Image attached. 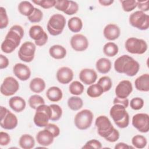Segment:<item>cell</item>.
<instances>
[{
  "mask_svg": "<svg viewBox=\"0 0 149 149\" xmlns=\"http://www.w3.org/2000/svg\"><path fill=\"white\" fill-rule=\"evenodd\" d=\"M98 2L102 6H108L112 5L113 3V0H99Z\"/></svg>",
  "mask_w": 149,
  "mask_h": 149,
  "instance_id": "obj_54",
  "label": "cell"
},
{
  "mask_svg": "<svg viewBox=\"0 0 149 149\" xmlns=\"http://www.w3.org/2000/svg\"><path fill=\"white\" fill-rule=\"evenodd\" d=\"M24 34V31L23 27L17 24L12 26L1 44L2 51L6 54L13 52L20 45Z\"/></svg>",
  "mask_w": 149,
  "mask_h": 149,
  "instance_id": "obj_1",
  "label": "cell"
},
{
  "mask_svg": "<svg viewBox=\"0 0 149 149\" xmlns=\"http://www.w3.org/2000/svg\"><path fill=\"white\" fill-rule=\"evenodd\" d=\"M132 26L140 30H146L149 27V16L140 10H137L130 14L129 18Z\"/></svg>",
  "mask_w": 149,
  "mask_h": 149,
  "instance_id": "obj_8",
  "label": "cell"
},
{
  "mask_svg": "<svg viewBox=\"0 0 149 149\" xmlns=\"http://www.w3.org/2000/svg\"><path fill=\"white\" fill-rule=\"evenodd\" d=\"M126 51L132 54L141 55L144 54L148 48L146 41L141 38L130 37L125 43Z\"/></svg>",
  "mask_w": 149,
  "mask_h": 149,
  "instance_id": "obj_7",
  "label": "cell"
},
{
  "mask_svg": "<svg viewBox=\"0 0 149 149\" xmlns=\"http://www.w3.org/2000/svg\"><path fill=\"white\" fill-rule=\"evenodd\" d=\"M66 25V19L61 14H54L49 18L47 28L49 33L53 36L61 34Z\"/></svg>",
  "mask_w": 149,
  "mask_h": 149,
  "instance_id": "obj_4",
  "label": "cell"
},
{
  "mask_svg": "<svg viewBox=\"0 0 149 149\" xmlns=\"http://www.w3.org/2000/svg\"><path fill=\"white\" fill-rule=\"evenodd\" d=\"M84 90L83 84L79 81L72 82L69 86V91L70 94L74 95H81Z\"/></svg>",
  "mask_w": 149,
  "mask_h": 149,
  "instance_id": "obj_34",
  "label": "cell"
},
{
  "mask_svg": "<svg viewBox=\"0 0 149 149\" xmlns=\"http://www.w3.org/2000/svg\"><path fill=\"white\" fill-rule=\"evenodd\" d=\"M113 104H120L122 105L123 106L125 107V108H127L129 106V100L127 98H119L117 97H116L113 101Z\"/></svg>",
  "mask_w": 149,
  "mask_h": 149,
  "instance_id": "obj_51",
  "label": "cell"
},
{
  "mask_svg": "<svg viewBox=\"0 0 149 149\" xmlns=\"http://www.w3.org/2000/svg\"><path fill=\"white\" fill-rule=\"evenodd\" d=\"M67 104L71 110L76 111L83 107V101L81 98L77 96H72L68 98Z\"/></svg>",
  "mask_w": 149,
  "mask_h": 149,
  "instance_id": "obj_31",
  "label": "cell"
},
{
  "mask_svg": "<svg viewBox=\"0 0 149 149\" xmlns=\"http://www.w3.org/2000/svg\"><path fill=\"white\" fill-rule=\"evenodd\" d=\"M34 7L29 1H23L19 3L18 5V10L20 14L28 17L34 11Z\"/></svg>",
  "mask_w": 149,
  "mask_h": 149,
  "instance_id": "obj_30",
  "label": "cell"
},
{
  "mask_svg": "<svg viewBox=\"0 0 149 149\" xmlns=\"http://www.w3.org/2000/svg\"><path fill=\"white\" fill-rule=\"evenodd\" d=\"M79 10V5L77 2L73 1H69V4L68 8L64 12L67 15H72L77 12Z\"/></svg>",
  "mask_w": 149,
  "mask_h": 149,
  "instance_id": "obj_45",
  "label": "cell"
},
{
  "mask_svg": "<svg viewBox=\"0 0 149 149\" xmlns=\"http://www.w3.org/2000/svg\"><path fill=\"white\" fill-rule=\"evenodd\" d=\"M29 34L30 37L34 40L35 44L38 47L43 46L47 42L48 35L40 25L32 26L29 29Z\"/></svg>",
  "mask_w": 149,
  "mask_h": 149,
  "instance_id": "obj_11",
  "label": "cell"
},
{
  "mask_svg": "<svg viewBox=\"0 0 149 149\" xmlns=\"http://www.w3.org/2000/svg\"><path fill=\"white\" fill-rule=\"evenodd\" d=\"M46 97L51 102H58L62 100L63 93L60 88L52 86L47 90Z\"/></svg>",
  "mask_w": 149,
  "mask_h": 149,
  "instance_id": "obj_26",
  "label": "cell"
},
{
  "mask_svg": "<svg viewBox=\"0 0 149 149\" xmlns=\"http://www.w3.org/2000/svg\"><path fill=\"white\" fill-rule=\"evenodd\" d=\"M54 138L53 134L45 129L39 131L36 137L37 143L44 147H47L52 144Z\"/></svg>",
  "mask_w": 149,
  "mask_h": 149,
  "instance_id": "obj_20",
  "label": "cell"
},
{
  "mask_svg": "<svg viewBox=\"0 0 149 149\" xmlns=\"http://www.w3.org/2000/svg\"><path fill=\"white\" fill-rule=\"evenodd\" d=\"M28 102L30 107L33 109H36L40 105L45 104V101L44 98L38 94H34L31 95L29 98Z\"/></svg>",
  "mask_w": 149,
  "mask_h": 149,
  "instance_id": "obj_35",
  "label": "cell"
},
{
  "mask_svg": "<svg viewBox=\"0 0 149 149\" xmlns=\"http://www.w3.org/2000/svg\"><path fill=\"white\" fill-rule=\"evenodd\" d=\"M69 29L73 33H78L83 28V22L81 19L77 16L72 17L68 22Z\"/></svg>",
  "mask_w": 149,
  "mask_h": 149,
  "instance_id": "obj_29",
  "label": "cell"
},
{
  "mask_svg": "<svg viewBox=\"0 0 149 149\" xmlns=\"http://www.w3.org/2000/svg\"><path fill=\"white\" fill-rule=\"evenodd\" d=\"M42 17V12L40 9L35 8L33 13L27 17V19L31 23H38L41 21Z\"/></svg>",
  "mask_w": 149,
  "mask_h": 149,
  "instance_id": "obj_39",
  "label": "cell"
},
{
  "mask_svg": "<svg viewBox=\"0 0 149 149\" xmlns=\"http://www.w3.org/2000/svg\"><path fill=\"white\" fill-rule=\"evenodd\" d=\"M79 79L84 84L91 85L97 79V72L93 69H83L79 73Z\"/></svg>",
  "mask_w": 149,
  "mask_h": 149,
  "instance_id": "obj_19",
  "label": "cell"
},
{
  "mask_svg": "<svg viewBox=\"0 0 149 149\" xmlns=\"http://www.w3.org/2000/svg\"><path fill=\"white\" fill-rule=\"evenodd\" d=\"M52 111L51 107L42 104L37 107L33 118L34 124L40 127H45L51 120Z\"/></svg>",
  "mask_w": 149,
  "mask_h": 149,
  "instance_id": "obj_5",
  "label": "cell"
},
{
  "mask_svg": "<svg viewBox=\"0 0 149 149\" xmlns=\"http://www.w3.org/2000/svg\"><path fill=\"white\" fill-rule=\"evenodd\" d=\"M19 146L23 149H31L35 146L34 137L29 134L22 135L19 140Z\"/></svg>",
  "mask_w": 149,
  "mask_h": 149,
  "instance_id": "obj_28",
  "label": "cell"
},
{
  "mask_svg": "<svg viewBox=\"0 0 149 149\" xmlns=\"http://www.w3.org/2000/svg\"><path fill=\"white\" fill-rule=\"evenodd\" d=\"M1 126L6 130H13L16 127L18 120L16 116L8 110L6 115L0 119Z\"/></svg>",
  "mask_w": 149,
  "mask_h": 149,
  "instance_id": "obj_17",
  "label": "cell"
},
{
  "mask_svg": "<svg viewBox=\"0 0 149 149\" xmlns=\"http://www.w3.org/2000/svg\"><path fill=\"white\" fill-rule=\"evenodd\" d=\"M9 63L8 58L5 55L1 54L0 55V69H3L6 68Z\"/></svg>",
  "mask_w": 149,
  "mask_h": 149,
  "instance_id": "obj_52",
  "label": "cell"
},
{
  "mask_svg": "<svg viewBox=\"0 0 149 149\" xmlns=\"http://www.w3.org/2000/svg\"><path fill=\"white\" fill-rule=\"evenodd\" d=\"M69 1L68 0H56L55 2V8L58 10L63 12V13L68 8Z\"/></svg>",
  "mask_w": 149,
  "mask_h": 149,
  "instance_id": "obj_44",
  "label": "cell"
},
{
  "mask_svg": "<svg viewBox=\"0 0 149 149\" xmlns=\"http://www.w3.org/2000/svg\"><path fill=\"white\" fill-rule=\"evenodd\" d=\"M36 49V44L30 41H26L20 46L18 51V56L24 62H31L34 58Z\"/></svg>",
  "mask_w": 149,
  "mask_h": 149,
  "instance_id": "obj_10",
  "label": "cell"
},
{
  "mask_svg": "<svg viewBox=\"0 0 149 149\" xmlns=\"http://www.w3.org/2000/svg\"><path fill=\"white\" fill-rule=\"evenodd\" d=\"M73 72L70 68L63 66L57 70L56 77L59 83L62 84H66L73 80Z\"/></svg>",
  "mask_w": 149,
  "mask_h": 149,
  "instance_id": "obj_18",
  "label": "cell"
},
{
  "mask_svg": "<svg viewBox=\"0 0 149 149\" xmlns=\"http://www.w3.org/2000/svg\"><path fill=\"white\" fill-rule=\"evenodd\" d=\"M95 67L99 73L107 74L111 69L112 63L111 61L107 58H101L97 61Z\"/></svg>",
  "mask_w": 149,
  "mask_h": 149,
  "instance_id": "obj_25",
  "label": "cell"
},
{
  "mask_svg": "<svg viewBox=\"0 0 149 149\" xmlns=\"http://www.w3.org/2000/svg\"><path fill=\"white\" fill-rule=\"evenodd\" d=\"M10 142V137L9 134L6 132H0V145L1 146H5Z\"/></svg>",
  "mask_w": 149,
  "mask_h": 149,
  "instance_id": "obj_48",
  "label": "cell"
},
{
  "mask_svg": "<svg viewBox=\"0 0 149 149\" xmlns=\"http://www.w3.org/2000/svg\"><path fill=\"white\" fill-rule=\"evenodd\" d=\"M109 115L118 127L124 129L128 126L129 115L122 105L114 104L110 109Z\"/></svg>",
  "mask_w": 149,
  "mask_h": 149,
  "instance_id": "obj_3",
  "label": "cell"
},
{
  "mask_svg": "<svg viewBox=\"0 0 149 149\" xmlns=\"http://www.w3.org/2000/svg\"><path fill=\"white\" fill-rule=\"evenodd\" d=\"M19 89L18 81L13 77L8 76L5 78L1 85V93L6 97L14 95Z\"/></svg>",
  "mask_w": 149,
  "mask_h": 149,
  "instance_id": "obj_12",
  "label": "cell"
},
{
  "mask_svg": "<svg viewBox=\"0 0 149 149\" xmlns=\"http://www.w3.org/2000/svg\"><path fill=\"white\" fill-rule=\"evenodd\" d=\"M66 49L61 45H54L49 49V54L50 56L55 59H63L66 55Z\"/></svg>",
  "mask_w": 149,
  "mask_h": 149,
  "instance_id": "obj_24",
  "label": "cell"
},
{
  "mask_svg": "<svg viewBox=\"0 0 149 149\" xmlns=\"http://www.w3.org/2000/svg\"><path fill=\"white\" fill-rule=\"evenodd\" d=\"M120 137V134L119 132H118V130H116L115 128L113 129V132H112V133L108 136L107 137L105 140L111 143H113L116 141Z\"/></svg>",
  "mask_w": 149,
  "mask_h": 149,
  "instance_id": "obj_50",
  "label": "cell"
},
{
  "mask_svg": "<svg viewBox=\"0 0 149 149\" xmlns=\"http://www.w3.org/2000/svg\"><path fill=\"white\" fill-rule=\"evenodd\" d=\"M136 88L143 92L149 91V74L144 73L139 76L134 81Z\"/></svg>",
  "mask_w": 149,
  "mask_h": 149,
  "instance_id": "obj_23",
  "label": "cell"
},
{
  "mask_svg": "<svg viewBox=\"0 0 149 149\" xmlns=\"http://www.w3.org/2000/svg\"><path fill=\"white\" fill-rule=\"evenodd\" d=\"M103 34L104 37L109 41H113L119 38L120 34V30L115 24H108L104 29Z\"/></svg>",
  "mask_w": 149,
  "mask_h": 149,
  "instance_id": "obj_21",
  "label": "cell"
},
{
  "mask_svg": "<svg viewBox=\"0 0 149 149\" xmlns=\"http://www.w3.org/2000/svg\"><path fill=\"white\" fill-rule=\"evenodd\" d=\"M119 51L118 45L113 42H108L103 47L104 54L108 57H113L117 55Z\"/></svg>",
  "mask_w": 149,
  "mask_h": 149,
  "instance_id": "obj_32",
  "label": "cell"
},
{
  "mask_svg": "<svg viewBox=\"0 0 149 149\" xmlns=\"http://www.w3.org/2000/svg\"><path fill=\"white\" fill-rule=\"evenodd\" d=\"M132 145L135 148H139V149H142L146 146L147 144V140L144 136L142 135L137 134L134 136L132 137Z\"/></svg>",
  "mask_w": 149,
  "mask_h": 149,
  "instance_id": "obj_36",
  "label": "cell"
},
{
  "mask_svg": "<svg viewBox=\"0 0 149 149\" xmlns=\"http://www.w3.org/2000/svg\"><path fill=\"white\" fill-rule=\"evenodd\" d=\"M0 29H3L6 28L9 23V19L5 8L1 6L0 7Z\"/></svg>",
  "mask_w": 149,
  "mask_h": 149,
  "instance_id": "obj_41",
  "label": "cell"
},
{
  "mask_svg": "<svg viewBox=\"0 0 149 149\" xmlns=\"http://www.w3.org/2000/svg\"><path fill=\"white\" fill-rule=\"evenodd\" d=\"M9 107L16 112H21L26 108V102L24 99L19 96H14L9 100Z\"/></svg>",
  "mask_w": 149,
  "mask_h": 149,
  "instance_id": "obj_22",
  "label": "cell"
},
{
  "mask_svg": "<svg viewBox=\"0 0 149 149\" xmlns=\"http://www.w3.org/2000/svg\"><path fill=\"white\" fill-rule=\"evenodd\" d=\"M29 88L33 93H40L45 88V82L40 77H35L30 81Z\"/></svg>",
  "mask_w": 149,
  "mask_h": 149,
  "instance_id": "obj_27",
  "label": "cell"
},
{
  "mask_svg": "<svg viewBox=\"0 0 149 149\" xmlns=\"http://www.w3.org/2000/svg\"><path fill=\"white\" fill-rule=\"evenodd\" d=\"M133 91L132 83L129 80H123L120 81L116 86L115 93L117 97L119 98H127Z\"/></svg>",
  "mask_w": 149,
  "mask_h": 149,
  "instance_id": "obj_15",
  "label": "cell"
},
{
  "mask_svg": "<svg viewBox=\"0 0 149 149\" xmlns=\"http://www.w3.org/2000/svg\"><path fill=\"white\" fill-rule=\"evenodd\" d=\"M132 123L134 127L141 133L149 131V116L146 113H139L132 117Z\"/></svg>",
  "mask_w": 149,
  "mask_h": 149,
  "instance_id": "obj_13",
  "label": "cell"
},
{
  "mask_svg": "<svg viewBox=\"0 0 149 149\" xmlns=\"http://www.w3.org/2000/svg\"><path fill=\"white\" fill-rule=\"evenodd\" d=\"M104 93L102 88L98 83L90 85L87 90V94L91 98L99 97Z\"/></svg>",
  "mask_w": 149,
  "mask_h": 149,
  "instance_id": "obj_33",
  "label": "cell"
},
{
  "mask_svg": "<svg viewBox=\"0 0 149 149\" xmlns=\"http://www.w3.org/2000/svg\"><path fill=\"white\" fill-rule=\"evenodd\" d=\"M33 3L41 6L44 9H49L54 7L55 5V0H36L32 1Z\"/></svg>",
  "mask_w": 149,
  "mask_h": 149,
  "instance_id": "obj_43",
  "label": "cell"
},
{
  "mask_svg": "<svg viewBox=\"0 0 149 149\" xmlns=\"http://www.w3.org/2000/svg\"><path fill=\"white\" fill-rule=\"evenodd\" d=\"M13 73L21 81H26L31 76V70L29 67L22 63H17L14 65Z\"/></svg>",
  "mask_w": 149,
  "mask_h": 149,
  "instance_id": "obj_16",
  "label": "cell"
},
{
  "mask_svg": "<svg viewBox=\"0 0 149 149\" xmlns=\"http://www.w3.org/2000/svg\"><path fill=\"white\" fill-rule=\"evenodd\" d=\"M123 10L126 12H129L134 10L137 7V1L129 0V1H120Z\"/></svg>",
  "mask_w": 149,
  "mask_h": 149,
  "instance_id": "obj_40",
  "label": "cell"
},
{
  "mask_svg": "<svg viewBox=\"0 0 149 149\" xmlns=\"http://www.w3.org/2000/svg\"><path fill=\"white\" fill-rule=\"evenodd\" d=\"M98 134L105 139L108 137L115 129L109 118L105 115L98 116L95 121Z\"/></svg>",
  "mask_w": 149,
  "mask_h": 149,
  "instance_id": "obj_9",
  "label": "cell"
},
{
  "mask_svg": "<svg viewBox=\"0 0 149 149\" xmlns=\"http://www.w3.org/2000/svg\"><path fill=\"white\" fill-rule=\"evenodd\" d=\"M144 104V102L143 98L140 97H134L130 100V106L133 110L141 109Z\"/></svg>",
  "mask_w": 149,
  "mask_h": 149,
  "instance_id": "obj_42",
  "label": "cell"
},
{
  "mask_svg": "<svg viewBox=\"0 0 149 149\" xmlns=\"http://www.w3.org/2000/svg\"><path fill=\"white\" fill-rule=\"evenodd\" d=\"M102 144L101 142L96 139H92L88 141L83 147L82 148H101Z\"/></svg>",
  "mask_w": 149,
  "mask_h": 149,
  "instance_id": "obj_46",
  "label": "cell"
},
{
  "mask_svg": "<svg viewBox=\"0 0 149 149\" xmlns=\"http://www.w3.org/2000/svg\"><path fill=\"white\" fill-rule=\"evenodd\" d=\"M94 115L91 111L85 109L77 112L74 118L76 127L81 130L88 129L93 122Z\"/></svg>",
  "mask_w": 149,
  "mask_h": 149,
  "instance_id": "obj_6",
  "label": "cell"
},
{
  "mask_svg": "<svg viewBox=\"0 0 149 149\" xmlns=\"http://www.w3.org/2000/svg\"><path fill=\"white\" fill-rule=\"evenodd\" d=\"M97 83L101 86L104 92H107L110 90L112 86V81L111 79L107 76L101 77L98 80Z\"/></svg>",
  "mask_w": 149,
  "mask_h": 149,
  "instance_id": "obj_37",
  "label": "cell"
},
{
  "mask_svg": "<svg viewBox=\"0 0 149 149\" xmlns=\"http://www.w3.org/2000/svg\"><path fill=\"white\" fill-rule=\"evenodd\" d=\"M70 42L73 49L77 52H82L86 50L89 45L87 37L81 34L73 35L71 37Z\"/></svg>",
  "mask_w": 149,
  "mask_h": 149,
  "instance_id": "obj_14",
  "label": "cell"
},
{
  "mask_svg": "<svg viewBox=\"0 0 149 149\" xmlns=\"http://www.w3.org/2000/svg\"><path fill=\"white\" fill-rule=\"evenodd\" d=\"M114 69L119 73L133 77L139 72L140 64L130 56L123 55L118 57L114 62Z\"/></svg>",
  "mask_w": 149,
  "mask_h": 149,
  "instance_id": "obj_2",
  "label": "cell"
},
{
  "mask_svg": "<svg viewBox=\"0 0 149 149\" xmlns=\"http://www.w3.org/2000/svg\"><path fill=\"white\" fill-rule=\"evenodd\" d=\"M115 149H128L130 148H132V147L128 146L127 144L125 143H119L118 144H116L115 146Z\"/></svg>",
  "mask_w": 149,
  "mask_h": 149,
  "instance_id": "obj_53",
  "label": "cell"
},
{
  "mask_svg": "<svg viewBox=\"0 0 149 149\" xmlns=\"http://www.w3.org/2000/svg\"><path fill=\"white\" fill-rule=\"evenodd\" d=\"M148 0L146 1H137V7L140 11L145 12L148 11L149 5Z\"/></svg>",
  "mask_w": 149,
  "mask_h": 149,
  "instance_id": "obj_49",
  "label": "cell"
},
{
  "mask_svg": "<svg viewBox=\"0 0 149 149\" xmlns=\"http://www.w3.org/2000/svg\"><path fill=\"white\" fill-rule=\"evenodd\" d=\"M44 129L49 130L53 134L54 137H58L60 134L59 127L54 123H48L45 127H44Z\"/></svg>",
  "mask_w": 149,
  "mask_h": 149,
  "instance_id": "obj_47",
  "label": "cell"
},
{
  "mask_svg": "<svg viewBox=\"0 0 149 149\" xmlns=\"http://www.w3.org/2000/svg\"><path fill=\"white\" fill-rule=\"evenodd\" d=\"M52 111V115L51 117V120L57 121L61 118L62 115V109L57 104L49 105Z\"/></svg>",
  "mask_w": 149,
  "mask_h": 149,
  "instance_id": "obj_38",
  "label": "cell"
}]
</instances>
